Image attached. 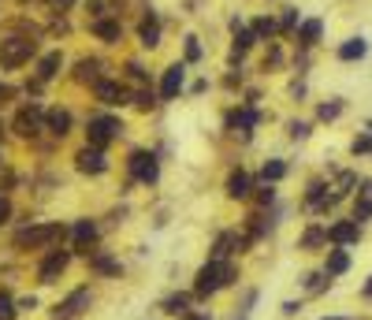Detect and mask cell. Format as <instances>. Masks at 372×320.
<instances>
[{"instance_id": "cell-32", "label": "cell", "mask_w": 372, "mask_h": 320, "mask_svg": "<svg viewBox=\"0 0 372 320\" xmlns=\"http://www.w3.org/2000/svg\"><path fill=\"white\" fill-rule=\"evenodd\" d=\"M253 41H257V33H253V30H238V33H235V53L242 56Z\"/></svg>"}, {"instance_id": "cell-3", "label": "cell", "mask_w": 372, "mask_h": 320, "mask_svg": "<svg viewBox=\"0 0 372 320\" xmlns=\"http://www.w3.org/2000/svg\"><path fill=\"white\" fill-rule=\"evenodd\" d=\"M86 134H90V145L105 149L112 138H119V134H123V123L112 120V115H93L90 127H86Z\"/></svg>"}, {"instance_id": "cell-5", "label": "cell", "mask_w": 372, "mask_h": 320, "mask_svg": "<svg viewBox=\"0 0 372 320\" xmlns=\"http://www.w3.org/2000/svg\"><path fill=\"white\" fill-rule=\"evenodd\" d=\"M131 175H134L138 182H156V175H160L156 157H153V153H145V149L131 153Z\"/></svg>"}, {"instance_id": "cell-25", "label": "cell", "mask_w": 372, "mask_h": 320, "mask_svg": "<svg viewBox=\"0 0 372 320\" xmlns=\"http://www.w3.org/2000/svg\"><path fill=\"white\" fill-rule=\"evenodd\" d=\"M339 115H343V100H339V97L335 100H324V105L317 108V120L320 123H331V120H339Z\"/></svg>"}, {"instance_id": "cell-28", "label": "cell", "mask_w": 372, "mask_h": 320, "mask_svg": "<svg viewBox=\"0 0 372 320\" xmlns=\"http://www.w3.org/2000/svg\"><path fill=\"white\" fill-rule=\"evenodd\" d=\"M93 268L105 276H119V261H112L108 254H93Z\"/></svg>"}, {"instance_id": "cell-8", "label": "cell", "mask_w": 372, "mask_h": 320, "mask_svg": "<svg viewBox=\"0 0 372 320\" xmlns=\"http://www.w3.org/2000/svg\"><path fill=\"white\" fill-rule=\"evenodd\" d=\"M41 105H26L19 115H15V134H23V138H34L38 127H41Z\"/></svg>"}, {"instance_id": "cell-44", "label": "cell", "mask_w": 372, "mask_h": 320, "mask_svg": "<svg viewBox=\"0 0 372 320\" xmlns=\"http://www.w3.org/2000/svg\"><path fill=\"white\" fill-rule=\"evenodd\" d=\"M11 212V205H8V197H0V220H4V216Z\"/></svg>"}, {"instance_id": "cell-39", "label": "cell", "mask_w": 372, "mask_h": 320, "mask_svg": "<svg viewBox=\"0 0 372 320\" xmlns=\"http://www.w3.org/2000/svg\"><path fill=\"white\" fill-rule=\"evenodd\" d=\"M0 320H15V306L8 294H0Z\"/></svg>"}, {"instance_id": "cell-7", "label": "cell", "mask_w": 372, "mask_h": 320, "mask_svg": "<svg viewBox=\"0 0 372 320\" xmlns=\"http://www.w3.org/2000/svg\"><path fill=\"white\" fill-rule=\"evenodd\" d=\"M75 164H78V172H86V175H101L105 167H108L105 153H101V149H97V145H86V149H78Z\"/></svg>"}, {"instance_id": "cell-19", "label": "cell", "mask_w": 372, "mask_h": 320, "mask_svg": "<svg viewBox=\"0 0 372 320\" xmlns=\"http://www.w3.org/2000/svg\"><path fill=\"white\" fill-rule=\"evenodd\" d=\"M93 33H97V38H101V41L116 45L123 30H119V23H112V19H97V23H93Z\"/></svg>"}, {"instance_id": "cell-43", "label": "cell", "mask_w": 372, "mask_h": 320, "mask_svg": "<svg viewBox=\"0 0 372 320\" xmlns=\"http://www.w3.org/2000/svg\"><path fill=\"white\" fill-rule=\"evenodd\" d=\"M257 197H261V205H272V197H276V194H272V187H268V190H261Z\"/></svg>"}, {"instance_id": "cell-27", "label": "cell", "mask_w": 372, "mask_h": 320, "mask_svg": "<svg viewBox=\"0 0 372 320\" xmlns=\"http://www.w3.org/2000/svg\"><path fill=\"white\" fill-rule=\"evenodd\" d=\"M320 242H328V227H309V231L302 234V249H313Z\"/></svg>"}, {"instance_id": "cell-37", "label": "cell", "mask_w": 372, "mask_h": 320, "mask_svg": "<svg viewBox=\"0 0 372 320\" xmlns=\"http://www.w3.org/2000/svg\"><path fill=\"white\" fill-rule=\"evenodd\" d=\"M290 138H298V142H305V138H309V123H302V120H294V123H290Z\"/></svg>"}, {"instance_id": "cell-22", "label": "cell", "mask_w": 372, "mask_h": 320, "mask_svg": "<svg viewBox=\"0 0 372 320\" xmlns=\"http://www.w3.org/2000/svg\"><path fill=\"white\" fill-rule=\"evenodd\" d=\"M354 187H358V175H354V172H339L331 190H335V197H339V201H343V197H350V194H354Z\"/></svg>"}, {"instance_id": "cell-20", "label": "cell", "mask_w": 372, "mask_h": 320, "mask_svg": "<svg viewBox=\"0 0 372 320\" xmlns=\"http://www.w3.org/2000/svg\"><path fill=\"white\" fill-rule=\"evenodd\" d=\"M228 123H231V127H242V138H250V127L257 123V112H253V108L231 112V115H228Z\"/></svg>"}, {"instance_id": "cell-26", "label": "cell", "mask_w": 372, "mask_h": 320, "mask_svg": "<svg viewBox=\"0 0 372 320\" xmlns=\"http://www.w3.org/2000/svg\"><path fill=\"white\" fill-rule=\"evenodd\" d=\"M56 71H60V53H48V56L38 63V78H41V82H48Z\"/></svg>"}, {"instance_id": "cell-41", "label": "cell", "mask_w": 372, "mask_h": 320, "mask_svg": "<svg viewBox=\"0 0 372 320\" xmlns=\"http://www.w3.org/2000/svg\"><path fill=\"white\" fill-rule=\"evenodd\" d=\"M138 105H142V108H153V93H149V90L138 93Z\"/></svg>"}, {"instance_id": "cell-34", "label": "cell", "mask_w": 372, "mask_h": 320, "mask_svg": "<svg viewBox=\"0 0 372 320\" xmlns=\"http://www.w3.org/2000/svg\"><path fill=\"white\" fill-rule=\"evenodd\" d=\"M276 30H280V26L272 23V19H257V23H253V33H257V38H272Z\"/></svg>"}, {"instance_id": "cell-36", "label": "cell", "mask_w": 372, "mask_h": 320, "mask_svg": "<svg viewBox=\"0 0 372 320\" xmlns=\"http://www.w3.org/2000/svg\"><path fill=\"white\" fill-rule=\"evenodd\" d=\"M78 78H93L97 82V60H83V63H78Z\"/></svg>"}, {"instance_id": "cell-24", "label": "cell", "mask_w": 372, "mask_h": 320, "mask_svg": "<svg viewBox=\"0 0 372 320\" xmlns=\"http://www.w3.org/2000/svg\"><path fill=\"white\" fill-rule=\"evenodd\" d=\"M228 194H231V197H246V194H250V175H246V172H231Z\"/></svg>"}, {"instance_id": "cell-21", "label": "cell", "mask_w": 372, "mask_h": 320, "mask_svg": "<svg viewBox=\"0 0 372 320\" xmlns=\"http://www.w3.org/2000/svg\"><path fill=\"white\" fill-rule=\"evenodd\" d=\"M235 246H238V234L223 231L220 239H216V246H213V261H223V257H228V254H235Z\"/></svg>"}, {"instance_id": "cell-13", "label": "cell", "mask_w": 372, "mask_h": 320, "mask_svg": "<svg viewBox=\"0 0 372 320\" xmlns=\"http://www.w3.org/2000/svg\"><path fill=\"white\" fill-rule=\"evenodd\" d=\"M83 309H90V291H71V294L56 306V316H78Z\"/></svg>"}, {"instance_id": "cell-45", "label": "cell", "mask_w": 372, "mask_h": 320, "mask_svg": "<svg viewBox=\"0 0 372 320\" xmlns=\"http://www.w3.org/2000/svg\"><path fill=\"white\" fill-rule=\"evenodd\" d=\"M361 294H365V298H372V279H368L365 287H361Z\"/></svg>"}, {"instance_id": "cell-46", "label": "cell", "mask_w": 372, "mask_h": 320, "mask_svg": "<svg viewBox=\"0 0 372 320\" xmlns=\"http://www.w3.org/2000/svg\"><path fill=\"white\" fill-rule=\"evenodd\" d=\"M186 320H208V316H205V313H198V316H186Z\"/></svg>"}, {"instance_id": "cell-16", "label": "cell", "mask_w": 372, "mask_h": 320, "mask_svg": "<svg viewBox=\"0 0 372 320\" xmlns=\"http://www.w3.org/2000/svg\"><path fill=\"white\" fill-rule=\"evenodd\" d=\"M320 38H324V23H320V19H305V23L298 26V45H302V48H313Z\"/></svg>"}, {"instance_id": "cell-18", "label": "cell", "mask_w": 372, "mask_h": 320, "mask_svg": "<svg viewBox=\"0 0 372 320\" xmlns=\"http://www.w3.org/2000/svg\"><path fill=\"white\" fill-rule=\"evenodd\" d=\"M45 120H48V130H53V134H60V138L71 130V112H63V108H53V112L45 115Z\"/></svg>"}, {"instance_id": "cell-17", "label": "cell", "mask_w": 372, "mask_h": 320, "mask_svg": "<svg viewBox=\"0 0 372 320\" xmlns=\"http://www.w3.org/2000/svg\"><path fill=\"white\" fill-rule=\"evenodd\" d=\"M138 38H142V45L145 48H153V45H160V19L156 15H149V19L142 23V30H138Z\"/></svg>"}, {"instance_id": "cell-2", "label": "cell", "mask_w": 372, "mask_h": 320, "mask_svg": "<svg viewBox=\"0 0 372 320\" xmlns=\"http://www.w3.org/2000/svg\"><path fill=\"white\" fill-rule=\"evenodd\" d=\"M63 234H68V231H63L60 224H41V227H26V231L15 234V246H19V249H34V246L60 242Z\"/></svg>"}, {"instance_id": "cell-6", "label": "cell", "mask_w": 372, "mask_h": 320, "mask_svg": "<svg viewBox=\"0 0 372 320\" xmlns=\"http://www.w3.org/2000/svg\"><path fill=\"white\" fill-rule=\"evenodd\" d=\"M328 242L331 246H354V242H361V224L358 220H339L328 227Z\"/></svg>"}, {"instance_id": "cell-35", "label": "cell", "mask_w": 372, "mask_h": 320, "mask_svg": "<svg viewBox=\"0 0 372 320\" xmlns=\"http://www.w3.org/2000/svg\"><path fill=\"white\" fill-rule=\"evenodd\" d=\"M294 26H302V23H298V8H287L283 19H280V30H294Z\"/></svg>"}, {"instance_id": "cell-9", "label": "cell", "mask_w": 372, "mask_h": 320, "mask_svg": "<svg viewBox=\"0 0 372 320\" xmlns=\"http://www.w3.org/2000/svg\"><path fill=\"white\" fill-rule=\"evenodd\" d=\"M335 56L343 60V63H358L368 56V38H361V33H354V38H346L343 45L335 48Z\"/></svg>"}, {"instance_id": "cell-47", "label": "cell", "mask_w": 372, "mask_h": 320, "mask_svg": "<svg viewBox=\"0 0 372 320\" xmlns=\"http://www.w3.org/2000/svg\"><path fill=\"white\" fill-rule=\"evenodd\" d=\"M324 320H346V316H324Z\"/></svg>"}, {"instance_id": "cell-23", "label": "cell", "mask_w": 372, "mask_h": 320, "mask_svg": "<svg viewBox=\"0 0 372 320\" xmlns=\"http://www.w3.org/2000/svg\"><path fill=\"white\" fill-rule=\"evenodd\" d=\"M350 220H358V224H368V220H372V197H368V194H358V197H354Z\"/></svg>"}, {"instance_id": "cell-1", "label": "cell", "mask_w": 372, "mask_h": 320, "mask_svg": "<svg viewBox=\"0 0 372 320\" xmlns=\"http://www.w3.org/2000/svg\"><path fill=\"white\" fill-rule=\"evenodd\" d=\"M235 276H238V272H235V264H228V261H208V264H201L193 291H198V298H208V294H216L220 287L235 283Z\"/></svg>"}, {"instance_id": "cell-11", "label": "cell", "mask_w": 372, "mask_h": 320, "mask_svg": "<svg viewBox=\"0 0 372 320\" xmlns=\"http://www.w3.org/2000/svg\"><path fill=\"white\" fill-rule=\"evenodd\" d=\"M93 93H97L101 105H123V100H127V90L119 86V82H112V78H97L93 82Z\"/></svg>"}, {"instance_id": "cell-42", "label": "cell", "mask_w": 372, "mask_h": 320, "mask_svg": "<svg viewBox=\"0 0 372 320\" xmlns=\"http://www.w3.org/2000/svg\"><path fill=\"white\" fill-rule=\"evenodd\" d=\"M71 4H75V0H48V8H60V11L71 8Z\"/></svg>"}, {"instance_id": "cell-30", "label": "cell", "mask_w": 372, "mask_h": 320, "mask_svg": "<svg viewBox=\"0 0 372 320\" xmlns=\"http://www.w3.org/2000/svg\"><path fill=\"white\" fill-rule=\"evenodd\" d=\"M328 283H331L328 272H313V276H305V291H309V294H320V291L328 287Z\"/></svg>"}, {"instance_id": "cell-40", "label": "cell", "mask_w": 372, "mask_h": 320, "mask_svg": "<svg viewBox=\"0 0 372 320\" xmlns=\"http://www.w3.org/2000/svg\"><path fill=\"white\" fill-rule=\"evenodd\" d=\"M127 71H131V78H138V82H145V71H142V67H138V63H127Z\"/></svg>"}, {"instance_id": "cell-29", "label": "cell", "mask_w": 372, "mask_h": 320, "mask_svg": "<svg viewBox=\"0 0 372 320\" xmlns=\"http://www.w3.org/2000/svg\"><path fill=\"white\" fill-rule=\"evenodd\" d=\"M283 175H287V164H283V160H268V164H265V172H261L265 182H280Z\"/></svg>"}, {"instance_id": "cell-15", "label": "cell", "mask_w": 372, "mask_h": 320, "mask_svg": "<svg viewBox=\"0 0 372 320\" xmlns=\"http://www.w3.org/2000/svg\"><path fill=\"white\" fill-rule=\"evenodd\" d=\"M71 234H75V249H83V254H90V246L97 242V224H93V220H78Z\"/></svg>"}, {"instance_id": "cell-14", "label": "cell", "mask_w": 372, "mask_h": 320, "mask_svg": "<svg viewBox=\"0 0 372 320\" xmlns=\"http://www.w3.org/2000/svg\"><path fill=\"white\" fill-rule=\"evenodd\" d=\"M324 272H328V276H346V272H350V254H346V246H335V249H328Z\"/></svg>"}, {"instance_id": "cell-10", "label": "cell", "mask_w": 372, "mask_h": 320, "mask_svg": "<svg viewBox=\"0 0 372 320\" xmlns=\"http://www.w3.org/2000/svg\"><path fill=\"white\" fill-rule=\"evenodd\" d=\"M63 268H68V254H63V249H56V254H48V257L41 261L38 279H41V283H56V279L63 276Z\"/></svg>"}, {"instance_id": "cell-31", "label": "cell", "mask_w": 372, "mask_h": 320, "mask_svg": "<svg viewBox=\"0 0 372 320\" xmlns=\"http://www.w3.org/2000/svg\"><path fill=\"white\" fill-rule=\"evenodd\" d=\"M350 153L354 157H365V153H372V134L365 130V134H358V138L350 142Z\"/></svg>"}, {"instance_id": "cell-12", "label": "cell", "mask_w": 372, "mask_h": 320, "mask_svg": "<svg viewBox=\"0 0 372 320\" xmlns=\"http://www.w3.org/2000/svg\"><path fill=\"white\" fill-rule=\"evenodd\" d=\"M183 82H186V71H183V63H175L164 71V82H160V97L164 100H175L183 93Z\"/></svg>"}, {"instance_id": "cell-4", "label": "cell", "mask_w": 372, "mask_h": 320, "mask_svg": "<svg viewBox=\"0 0 372 320\" xmlns=\"http://www.w3.org/2000/svg\"><path fill=\"white\" fill-rule=\"evenodd\" d=\"M30 56H34V41H26V38H8V41H0V67H19L26 63Z\"/></svg>"}, {"instance_id": "cell-38", "label": "cell", "mask_w": 372, "mask_h": 320, "mask_svg": "<svg viewBox=\"0 0 372 320\" xmlns=\"http://www.w3.org/2000/svg\"><path fill=\"white\" fill-rule=\"evenodd\" d=\"M186 60H190V63L201 60V45H198V38H186Z\"/></svg>"}, {"instance_id": "cell-33", "label": "cell", "mask_w": 372, "mask_h": 320, "mask_svg": "<svg viewBox=\"0 0 372 320\" xmlns=\"http://www.w3.org/2000/svg\"><path fill=\"white\" fill-rule=\"evenodd\" d=\"M186 306H190V298H186V294H171V298L164 301V309H168V313H186Z\"/></svg>"}]
</instances>
